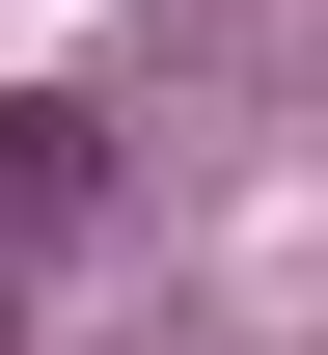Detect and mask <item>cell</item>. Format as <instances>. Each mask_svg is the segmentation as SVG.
Segmentation results:
<instances>
[{
  "label": "cell",
  "mask_w": 328,
  "mask_h": 355,
  "mask_svg": "<svg viewBox=\"0 0 328 355\" xmlns=\"http://www.w3.org/2000/svg\"><path fill=\"white\" fill-rule=\"evenodd\" d=\"M83 191H110V110H0V246H55Z\"/></svg>",
  "instance_id": "6da1fadb"
}]
</instances>
